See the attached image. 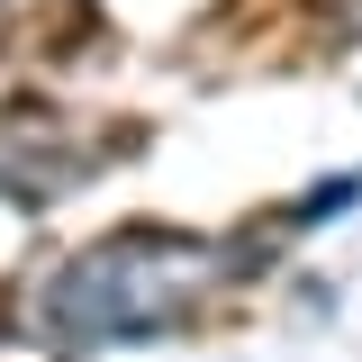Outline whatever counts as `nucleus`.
Here are the masks:
<instances>
[{
    "label": "nucleus",
    "mask_w": 362,
    "mask_h": 362,
    "mask_svg": "<svg viewBox=\"0 0 362 362\" xmlns=\"http://www.w3.org/2000/svg\"><path fill=\"white\" fill-rule=\"evenodd\" d=\"M254 281L218 235H181V226H127L100 235L82 254L45 263L37 281L9 290V344L37 354H109V344H173L190 317L209 308V290Z\"/></svg>",
    "instance_id": "1"
}]
</instances>
